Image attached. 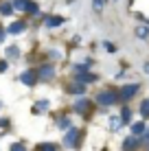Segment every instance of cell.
<instances>
[{
    "label": "cell",
    "mask_w": 149,
    "mask_h": 151,
    "mask_svg": "<svg viewBox=\"0 0 149 151\" xmlns=\"http://www.w3.org/2000/svg\"><path fill=\"white\" fill-rule=\"evenodd\" d=\"M96 99H99V103H101V105H112V103L116 101V96L112 94V92H101V94L96 96Z\"/></svg>",
    "instance_id": "cell-1"
},
{
    "label": "cell",
    "mask_w": 149,
    "mask_h": 151,
    "mask_svg": "<svg viewBox=\"0 0 149 151\" xmlns=\"http://www.w3.org/2000/svg\"><path fill=\"white\" fill-rule=\"evenodd\" d=\"M136 90H138V86H127V88H123L121 96H123V99H130V96L136 94Z\"/></svg>",
    "instance_id": "cell-2"
},
{
    "label": "cell",
    "mask_w": 149,
    "mask_h": 151,
    "mask_svg": "<svg viewBox=\"0 0 149 151\" xmlns=\"http://www.w3.org/2000/svg\"><path fill=\"white\" fill-rule=\"evenodd\" d=\"M0 13H2V15H11L13 13V4L11 2H4L2 7H0Z\"/></svg>",
    "instance_id": "cell-3"
},
{
    "label": "cell",
    "mask_w": 149,
    "mask_h": 151,
    "mask_svg": "<svg viewBox=\"0 0 149 151\" xmlns=\"http://www.w3.org/2000/svg\"><path fill=\"white\" fill-rule=\"evenodd\" d=\"M9 31H11V33H22V31H24V24H22V22H15V24L9 27Z\"/></svg>",
    "instance_id": "cell-4"
},
{
    "label": "cell",
    "mask_w": 149,
    "mask_h": 151,
    "mask_svg": "<svg viewBox=\"0 0 149 151\" xmlns=\"http://www.w3.org/2000/svg\"><path fill=\"white\" fill-rule=\"evenodd\" d=\"M75 138H77V132H75V129H70V132H68V136H66V140H64V142H66V145H68V147H70V145L75 142Z\"/></svg>",
    "instance_id": "cell-5"
},
{
    "label": "cell",
    "mask_w": 149,
    "mask_h": 151,
    "mask_svg": "<svg viewBox=\"0 0 149 151\" xmlns=\"http://www.w3.org/2000/svg\"><path fill=\"white\" fill-rule=\"evenodd\" d=\"M22 81L31 86V83H35V75H33V72H24V75H22Z\"/></svg>",
    "instance_id": "cell-6"
},
{
    "label": "cell",
    "mask_w": 149,
    "mask_h": 151,
    "mask_svg": "<svg viewBox=\"0 0 149 151\" xmlns=\"http://www.w3.org/2000/svg\"><path fill=\"white\" fill-rule=\"evenodd\" d=\"M140 114H143V116H149V99H147V101H143V105H140Z\"/></svg>",
    "instance_id": "cell-7"
},
{
    "label": "cell",
    "mask_w": 149,
    "mask_h": 151,
    "mask_svg": "<svg viewBox=\"0 0 149 151\" xmlns=\"http://www.w3.org/2000/svg\"><path fill=\"white\" fill-rule=\"evenodd\" d=\"M143 129H145V125H143V123H136L134 127H132V132H134V134H140Z\"/></svg>",
    "instance_id": "cell-8"
},
{
    "label": "cell",
    "mask_w": 149,
    "mask_h": 151,
    "mask_svg": "<svg viewBox=\"0 0 149 151\" xmlns=\"http://www.w3.org/2000/svg\"><path fill=\"white\" fill-rule=\"evenodd\" d=\"M40 75H42V77H53V68H42Z\"/></svg>",
    "instance_id": "cell-9"
},
{
    "label": "cell",
    "mask_w": 149,
    "mask_h": 151,
    "mask_svg": "<svg viewBox=\"0 0 149 151\" xmlns=\"http://www.w3.org/2000/svg\"><path fill=\"white\" fill-rule=\"evenodd\" d=\"M37 149H40V151H55V147H53V145H40Z\"/></svg>",
    "instance_id": "cell-10"
},
{
    "label": "cell",
    "mask_w": 149,
    "mask_h": 151,
    "mask_svg": "<svg viewBox=\"0 0 149 151\" xmlns=\"http://www.w3.org/2000/svg\"><path fill=\"white\" fill-rule=\"evenodd\" d=\"M136 33L140 35V37H147V33H149V31H147L145 27H138V31H136Z\"/></svg>",
    "instance_id": "cell-11"
},
{
    "label": "cell",
    "mask_w": 149,
    "mask_h": 151,
    "mask_svg": "<svg viewBox=\"0 0 149 151\" xmlns=\"http://www.w3.org/2000/svg\"><path fill=\"white\" fill-rule=\"evenodd\" d=\"M27 11L29 13H37V7H35V4H27Z\"/></svg>",
    "instance_id": "cell-12"
},
{
    "label": "cell",
    "mask_w": 149,
    "mask_h": 151,
    "mask_svg": "<svg viewBox=\"0 0 149 151\" xmlns=\"http://www.w3.org/2000/svg\"><path fill=\"white\" fill-rule=\"evenodd\" d=\"M15 7H27V0H15Z\"/></svg>",
    "instance_id": "cell-13"
},
{
    "label": "cell",
    "mask_w": 149,
    "mask_h": 151,
    "mask_svg": "<svg viewBox=\"0 0 149 151\" xmlns=\"http://www.w3.org/2000/svg\"><path fill=\"white\" fill-rule=\"evenodd\" d=\"M11 151H24V147H22V145H13Z\"/></svg>",
    "instance_id": "cell-14"
},
{
    "label": "cell",
    "mask_w": 149,
    "mask_h": 151,
    "mask_svg": "<svg viewBox=\"0 0 149 151\" xmlns=\"http://www.w3.org/2000/svg\"><path fill=\"white\" fill-rule=\"evenodd\" d=\"M101 4H103V2H101V0H94V9H96V11H99V9H101Z\"/></svg>",
    "instance_id": "cell-15"
},
{
    "label": "cell",
    "mask_w": 149,
    "mask_h": 151,
    "mask_svg": "<svg viewBox=\"0 0 149 151\" xmlns=\"http://www.w3.org/2000/svg\"><path fill=\"white\" fill-rule=\"evenodd\" d=\"M4 68H7V66H4V61H0V72H2Z\"/></svg>",
    "instance_id": "cell-16"
},
{
    "label": "cell",
    "mask_w": 149,
    "mask_h": 151,
    "mask_svg": "<svg viewBox=\"0 0 149 151\" xmlns=\"http://www.w3.org/2000/svg\"><path fill=\"white\" fill-rule=\"evenodd\" d=\"M145 72H149V64H147V66H145Z\"/></svg>",
    "instance_id": "cell-17"
}]
</instances>
